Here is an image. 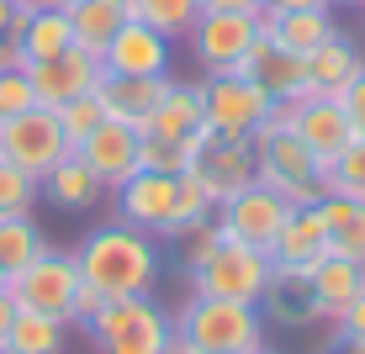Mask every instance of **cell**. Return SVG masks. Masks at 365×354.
Listing matches in <instances>:
<instances>
[{
	"label": "cell",
	"instance_id": "cell-1",
	"mask_svg": "<svg viewBox=\"0 0 365 354\" xmlns=\"http://www.w3.org/2000/svg\"><path fill=\"white\" fill-rule=\"evenodd\" d=\"M74 259H80V281H91L111 301L117 296H154V286H159L154 233H143L133 222H106L96 233H85Z\"/></svg>",
	"mask_w": 365,
	"mask_h": 354
},
{
	"label": "cell",
	"instance_id": "cell-2",
	"mask_svg": "<svg viewBox=\"0 0 365 354\" xmlns=\"http://www.w3.org/2000/svg\"><path fill=\"white\" fill-rule=\"evenodd\" d=\"M175 338H185L191 354H244L265 344V312L255 301H228V296H196L175 318Z\"/></svg>",
	"mask_w": 365,
	"mask_h": 354
},
{
	"label": "cell",
	"instance_id": "cell-3",
	"mask_svg": "<svg viewBox=\"0 0 365 354\" xmlns=\"http://www.w3.org/2000/svg\"><path fill=\"white\" fill-rule=\"evenodd\" d=\"M323 170H329V164L312 154L292 127L270 132V137H255V180L270 185L275 196H286L292 207H318V201L329 196Z\"/></svg>",
	"mask_w": 365,
	"mask_h": 354
},
{
	"label": "cell",
	"instance_id": "cell-4",
	"mask_svg": "<svg viewBox=\"0 0 365 354\" xmlns=\"http://www.w3.org/2000/svg\"><path fill=\"white\" fill-rule=\"evenodd\" d=\"M91 338L101 344V354H170L175 323L170 312H159L154 296H117L91 323Z\"/></svg>",
	"mask_w": 365,
	"mask_h": 354
},
{
	"label": "cell",
	"instance_id": "cell-5",
	"mask_svg": "<svg viewBox=\"0 0 365 354\" xmlns=\"http://www.w3.org/2000/svg\"><path fill=\"white\" fill-rule=\"evenodd\" d=\"M191 286L201 291V296H228V301H255V307H259L265 291L275 286V270H270V254L222 238L217 254L201 259L191 270Z\"/></svg>",
	"mask_w": 365,
	"mask_h": 354
},
{
	"label": "cell",
	"instance_id": "cell-6",
	"mask_svg": "<svg viewBox=\"0 0 365 354\" xmlns=\"http://www.w3.org/2000/svg\"><path fill=\"white\" fill-rule=\"evenodd\" d=\"M64 154H74V148L58 127V111L32 106V111H16V117H0V164H16L32 180H43Z\"/></svg>",
	"mask_w": 365,
	"mask_h": 354
},
{
	"label": "cell",
	"instance_id": "cell-7",
	"mask_svg": "<svg viewBox=\"0 0 365 354\" xmlns=\"http://www.w3.org/2000/svg\"><path fill=\"white\" fill-rule=\"evenodd\" d=\"M292 212H297V207H292L286 196H275L270 185L255 180V185H244L238 196L222 201L212 222L222 227V238H233V244H249V249H259V254H270L275 238H281V227L292 222Z\"/></svg>",
	"mask_w": 365,
	"mask_h": 354
},
{
	"label": "cell",
	"instance_id": "cell-8",
	"mask_svg": "<svg viewBox=\"0 0 365 354\" xmlns=\"http://www.w3.org/2000/svg\"><path fill=\"white\" fill-rule=\"evenodd\" d=\"M74 291H80V259L64 249H43L27 270L11 275V301L21 312H48V318H64L74 307Z\"/></svg>",
	"mask_w": 365,
	"mask_h": 354
},
{
	"label": "cell",
	"instance_id": "cell-9",
	"mask_svg": "<svg viewBox=\"0 0 365 354\" xmlns=\"http://www.w3.org/2000/svg\"><path fill=\"white\" fill-rule=\"evenodd\" d=\"M255 37H259L255 11H201L191 27V53L207 74H244Z\"/></svg>",
	"mask_w": 365,
	"mask_h": 354
},
{
	"label": "cell",
	"instance_id": "cell-10",
	"mask_svg": "<svg viewBox=\"0 0 365 354\" xmlns=\"http://www.w3.org/2000/svg\"><path fill=\"white\" fill-rule=\"evenodd\" d=\"M201 100H207V122L217 127V137H255L265 111L275 106L270 90L249 74H207Z\"/></svg>",
	"mask_w": 365,
	"mask_h": 354
},
{
	"label": "cell",
	"instance_id": "cell-11",
	"mask_svg": "<svg viewBox=\"0 0 365 354\" xmlns=\"http://www.w3.org/2000/svg\"><path fill=\"white\" fill-rule=\"evenodd\" d=\"M27 80H32L37 106L58 111V106L74 100V95H91L96 85L106 80V64L74 43V48H64V53H53V58H32V64H27Z\"/></svg>",
	"mask_w": 365,
	"mask_h": 354
},
{
	"label": "cell",
	"instance_id": "cell-12",
	"mask_svg": "<svg viewBox=\"0 0 365 354\" xmlns=\"http://www.w3.org/2000/svg\"><path fill=\"white\" fill-rule=\"evenodd\" d=\"M143 132H148V137H175V143H185V148H191V159H196L201 148L217 137V127L207 122V100H201V85H180V80H170V90H165V100L154 106V117L143 122Z\"/></svg>",
	"mask_w": 365,
	"mask_h": 354
},
{
	"label": "cell",
	"instance_id": "cell-13",
	"mask_svg": "<svg viewBox=\"0 0 365 354\" xmlns=\"http://www.w3.org/2000/svg\"><path fill=\"white\" fill-rule=\"evenodd\" d=\"M74 154H80V159L101 175V185H106V191H117L122 180H133V175L143 170V164H138V154H143V132H138L133 122L106 117L80 148H74Z\"/></svg>",
	"mask_w": 365,
	"mask_h": 354
},
{
	"label": "cell",
	"instance_id": "cell-14",
	"mask_svg": "<svg viewBox=\"0 0 365 354\" xmlns=\"http://www.w3.org/2000/svg\"><path fill=\"white\" fill-rule=\"evenodd\" d=\"M191 175L222 207V201L238 196L244 185H255V143H249V137H212V143L191 159Z\"/></svg>",
	"mask_w": 365,
	"mask_h": 354
},
{
	"label": "cell",
	"instance_id": "cell-15",
	"mask_svg": "<svg viewBox=\"0 0 365 354\" xmlns=\"http://www.w3.org/2000/svg\"><path fill=\"white\" fill-rule=\"evenodd\" d=\"M175 180L180 175H159V170H138L133 180L117 185V217L143 227V233L165 238L170 212H175Z\"/></svg>",
	"mask_w": 365,
	"mask_h": 354
},
{
	"label": "cell",
	"instance_id": "cell-16",
	"mask_svg": "<svg viewBox=\"0 0 365 354\" xmlns=\"http://www.w3.org/2000/svg\"><path fill=\"white\" fill-rule=\"evenodd\" d=\"M292 132H297V137H302V143H307L323 164L339 159V154H344V148L360 137L339 95H307V100H297V122H292Z\"/></svg>",
	"mask_w": 365,
	"mask_h": 354
},
{
	"label": "cell",
	"instance_id": "cell-17",
	"mask_svg": "<svg viewBox=\"0 0 365 354\" xmlns=\"http://www.w3.org/2000/svg\"><path fill=\"white\" fill-rule=\"evenodd\" d=\"M323 254H329V238H323L318 212L297 207L292 222H286L281 238H275V249H270V270H275V281H307Z\"/></svg>",
	"mask_w": 365,
	"mask_h": 354
},
{
	"label": "cell",
	"instance_id": "cell-18",
	"mask_svg": "<svg viewBox=\"0 0 365 354\" xmlns=\"http://www.w3.org/2000/svg\"><path fill=\"white\" fill-rule=\"evenodd\" d=\"M244 74L265 85L270 100H307L312 95L307 90V64H302L297 53H286L270 32L255 37V48H249V58H244Z\"/></svg>",
	"mask_w": 365,
	"mask_h": 354
},
{
	"label": "cell",
	"instance_id": "cell-19",
	"mask_svg": "<svg viewBox=\"0 0 365 354\" xmlns=\"http://www.w3.org/2000/svg\"><path fill=\"white\" fill-rule=\"evenodd\" d=\"M165 90H170V74H106V80L96 85V95L106 100V117L133 122L138 132L154 117V106L165 100Z\"/></svg>",
	"mask_w": 365,
	"mask_h": 354
},
{
	"label": "cell",
	"instance_id": "cell-20",
	"mask_svg": "<svg viewBox=\"0 0 365 354\" xmlns=\"http://www.w3.org/2000/svg\"><path fill=\"white\" fill-rule=\"evenodd\" d=\"M101 64H106V74H165L170 69V37L154 32L148 21H128L111 37V48L101 53Z\"/></svg>",
	"mask_w": 365,
	"mask_h": 354
},
{
	"label": "cell",
	"instance_id": "cell-21",
	"mask_svg": "<svg viewBox=\"0 0 365 354\" xmlns=\"http://www.w3.org/2000/svg\"><path fill=\"white\" fill-rule=\"evenodd\" d=\"M11 37L21 43V53L32 58H53L64 53V48H74V21L64 6H37V11H16L11 16Z\"/></svg>",
	"mask_w": 365,
	"mask_h": 354
},
{
	"label": "cell",
	"instance_id": "cell-22",
	"mask_svg": "<svg viewBox=\"0 0 365 354\" xmlns=\"http://www.w3.org/2000/svg\"><path fill=\"white\" fill-rule=\"evenodd\" d=\"M307 291H312V301H318L323 318L339 323V312L365 291V264L360 259H344V254H323L318 270L307 275Z\"/></svg>",
	"mask_w": 365,
	"mask_h": 354
},
{
	"label": "cell",
	"instance_id": "cell-23",
	"mask_svg": "<svg viewBox=\"0 0 365 354\" xmlns=\"http://www.w3.org/2000/svg\"><path fill=\"white\" fill-rule=\"evenodd\" d=\"M37 185H43V196L53 201L58 212H91L96 201L106 196L101 175H96V170H91V164H85L80 154H64V159L53 164V170L43 175V180H37Z\"/></svg>",
	"mask_w": 365,
	"mask_h": 354
},
{
	"label": "cell",
	"instance_id": "cell-24",
	"mask_svg": "<svg viewBox=\"0 0 365 354\" xmlns=\"http://www.w3.org/2000/svg\"><path fill=\"white\" fill-rule=\"evenodd\" d=\"M302 64H307V90H312V95H339V90L360 74L365 58H360V48L349 43L344 32H334L329 43H318Z\"/></svg>",
	"mask_w": 365,
	"mask_h": 354
},
{
	"label": "cell",
	"instance_id": "cell-25",
	"mask_svg": "<svg viewBox=\"0 0 365 354\" xmlns=\"http://www.w3.org/2000/svg\"><path fill=\"white\" fill-rule=\"evenodd\" d=\"M69 11V21H74V43L85 48V53H106L111 48V37H117L122 27L133 21V11H128V0H74Z\"/></svg>",
	"mask_w": 365,
	"mask_h": 354
},
{
	"label": "cell",
	"instance_id": "cell-26",
	"mask_svg": "<svg viewBox=\"0 0 365 354\" xmlns=\"http://www.w3.org/2000/svg\"><path fill=\"white\" fill-rule=\"evenodd\" d=\"M312 212H318V222H323L329 254H344V259H360L365 264V207H360V201L323 196Z\"/></svg>",
	"mask_w": 365,
	"mask_h": 354
},
{
	"label": "cell",
	"instance_id": "cell-27",
	"mask_svg": "<svg viewBox=\"0 0 365 354\" xmlns=\"http://www.w3.org/2000/svg\"><path fill=\"white\" fill-rule=\"evenodd\" d=\"M6 354H64V318H48V312H21L11 318Z\"/></svg>",
	"mask_w": 365,
	"mask_h": 354
},
{
	"label": "cell",
	"instance_id": "cell-28",
	"mask_svg": "<svg viewBox=\"0 0 365 354\" xmlns=\"http://www.w3.org/2000/svg\"><path fill=\"white\" fill-rule=\"evenodd\" d=\"M339 27H334V16H329V6H318V11H281V21L270 27V37L286 48V53H297V58H307L318 43H329Z\"/></svg>",
	"mask_w": 365,
	"mask_h": 354
},
{
	"label": "cell",
	"instance_id": "cell-29",
	"mask_svg": "<svg viewBox=\"0 0 365 354\" xmlns=\"http://www.w3.org/2000/svg\"><path fill=\"white\" fill-rule=\"evenodd\" d=\"M212 217H217V201L207 196V185H201L191 170H185L180 180H175V212H170L165 238H191L196 227H207Z\"/></svg>",
	"mask_w": 365,
	"mask_h": 354
},
{
	"label": "cell",
	"instance_id": "cell-30",
	"mask_svg": "<svg viewBox=\"0 0 365 354\" xmlns=\"http://www.w3.org/2000/svg\"><path fill=\"white\" fill-rule=\"evenodd\" d=\"M133 21H148L154 32H165L170 43H180V37H191L196 16H201V0H128Z\"/></svg>",
	"mask_w": 365,
	"mask_h": 354
},
{
	"label": "cell",
	"instance_id": "cell-31",
	"mask_svg": "<svg viewBox=\"0 0 365 354\" xmlns=\"http://www.w3.org/2000/svg\"><path fill=\"white\" fill-rule=\"evenodd\" d=\"M43 227H37L32 217H0V264H6L11 275L27 270V264L43 254Z\"/></svg>",
	"mask_w": 365,
	"mask_h": 354
},
{
	"label": "cell",
	"instance_id": "cell-32",
	"mask_svg": "<svg viewBox=\"0 0 365 354\" xmlns=\"http://www.w3.org/2000/svg\"><path fill=\"white\" fill-rule=\"evenodd\" d=\"M323 185H329V196H344V201H360L365 207V137H355L339 159H329Z\"/></svg>",
	"mask_w": 365,
	"mask_h": 354
},
{
	"label": "cell",
	"instance_id": "cell-33",
	"mask_svg": "<svg viewBox=\"0 0 365 354\" xmlns=\"http://www.w3.org/2000/svg\"><path fill=\"white\" fill-rule=\"evenodd\" d=\"M101 122H106V100H101L96 90H91V95H74V100H64V106H58V127H64L69 148H80L85 137L101 127Z\"/></svg>",
	"mask_w": 365,
	"mask_h": 354
},
{
	"label": "cell",
	"instance_id": "cell-34",
	"mask_svg": "<svg viewBox=\"0 0 365 354\" xmlns=\"http://www.w3.org/2000/svg\"><path fill=\"white\" fill-rule=\"evenodd\" d=\"M37 196H43V185H37L27 170L0 164V217H32Z\"/></svg>",
	"mask_w": 365,
	"mask_h": 354
},
{
	"label": "cell",
	"instance_id": "cell-35",
	"mask_svg": "<svg viewBox=\"0 0 365 354\" xmlns=\"http://www.w3.org/2000/svg\"><path fill=\"white\" fill-rule=\"evenodd\" d=\"M143 170H159V175H185L191 170V148L175 143V137H148L143 132V154H138Z\"/></svg>",
	"mask_w": 365,
	"mask_h": 354
},
{
	"label": "cell",
	"instance_id": "cell-36",
	"mask_svg": "<svg viewBox=\"0 0 365 354\" xmlns=\"http://www.w3.org/2000/svg\"><path fill=\"white\" fill-rule=\"evenodd\" d=\"M37 95H32V80L27 69H0V117H16V111H32Z\"/></svg>",
	"mask_w": 365,
	"mask_h": 354
},
{
	"label": "cell",
	"instance_id": "cell-37",
	"mask_svg": "<svg viewBox=\"0 0 365 354\" xmlns=\"http://www.w3.org/2000/svg\"><path fill=\"white\" fill-rule=\"evenodd\" d=\"M222 249V227L217 222H207V227H196L191 238H185V270H196L201 259H212Z\"/></svg>",
	"mask_w": 365,
	"mask_h": 354
},
{
	"label": "cell",
	"instance_id": "cell-38",
	"mask_svg": "<svg viewBox=\"0 0 365 354\" xmlns=\"http://www.w3.org/2000/svg\"><path fill=\"white\" fill-rule=\"evenodd\" d=\"M111 296H101V291L91 281H80V291H74V307H69V323H80V328H91L101 318V307H106Z\"/></svg>",
	"mask_w": 365,
	"mask_h": 354
},
{
	"label": "cell",
	"instance_id": "cell-39",
	"mask_svg": "<svg viewBox=\"0 0 365 354\" xmlns=\"http://www.w3.org/2000/svg\"><path fill=\"white\" fill-rule=\"evenodd\" d=\"M339 100H344V111H349V122H355V132L365 137V64H360V74L339 90Z\"/></svg>",
	"mask_w": 365,
	"mask_h": 354
},
{
	"label": "cell",
	"instance_id": "cell-40",
	"mask_svg": "<svg viewBox=\"0 0 365 354\" xmlns=\"http://www.w3.org/2000/svg\"><path fill=\"white\" fill-rule=\"evenodd\" d=\"M339 333H349V338H365V291H360V296L355 301H349V307L344 312H339Z\"/></svg>",
	"mask_w": 365,
	"mask_h": 354
},
{
	"label": "cell",
	"instance_id": "cell-41",
	"mask_svg": "<svg viewBox=\"0 0 365 354\" xmlns=\"http://www.w3.org/2000/svg\"><path fill=\"white\" fill-rule=\"evenodd\" d=\"M0 69H27V53L16 37H0Z\"/></svg>",
	"mask_w": 365,
	"mask_h": 354
},
{
	"label": "cell",
	"instance_id": "cell-42",
	"mask_svg": "<svg viewBox=\"0 0 365 354\" xmlns=\"http://www.w3.org/2000/svg\"><path fill=\"white\" fill-rule=\"evenodd\" d=\"M318 354H365V338H349V333H334V349H318Z\"/></svg>",
	"mask_w": 365,
	"mask_h": 354
},
{
	"label": "cell",
	"instance_id": "cell-43",
	"mask_svg": "<svg viewBox=\"0 0 365 354\" xmlns=\"http://www.w3.org/2000/svg\"><path fill=\"white\" fill-rule=\"evenodd\" d=\"M259 0H201V11H255Z\"/></svg>",
	"mask_w": 365,
	"mask_h": 354
},
{
	"label": "cell",
	"instance_id": "cell-44",
	"mask_svg": "<svg viewBox=\"0 0 365 354\" xmlns=\"http://www.w3.org/2000/svg\"><path fill=\"white\" fill-rule=\"evenodd\" d=\"M11 318H16V301L0 296V344H6V333H11Z\"/></svg>",
	"mask_w": 365,
	"mask_h": 354
},
{
	"label": "cell",
	"instance_id": "cell-45",
	"mask_svg": "<svg viewBox=\"0 0 365 354\" xmlns=\"http://www.w3.org/2000/svg\"><path fill=\"white\" fill-rule=\"evenodd\" d=\"M11 16H16V0H0V37H11Z\"/></svg>",
	"mask_w": 365,
	"mask_h": 354
},
{
	"label": "cell",
	"instance_id": "cell-46",
	"mask_svg": "<svg viewBox=\"0 0 365 354\" xmlns=\"http://www.w3.org/2000/svg\"><path fill=\"white\" fill-rule=\"evenodd\" d=\"M318 6H329V0H281V11H318Z\"/></svg>",
	"mask_w": 365,
	"mask_h": 354
},
{
	"label": "cell",
	"instance_id": "cell-47",
	"mask_svg": "<svg viewBox=\"0 0 365 354\" xmlns=\"http://www.w3.org/2000/svg\"><path fill=\"white\" fill-rule=\"evenodd\" d=\"M0 296H11V270L0 264Z\"/></svg>",
	"mask_w": 365,
	"mask_h": 354
},
{
	"label": "cell",
	"instance_id": "cell-48",
	"mask_svg": "<svg viewBox=\"0 0 365 354\" xmlns=\"http://www.w3.org/2000/svg\"><path fill=\"white\" fill-rule=\"evenodd\" d=\"M37 6H53V0H16V11H37Z\"/></svg>",
	"mask_w": 365,
	"mask_h": 354
},
{
	"label": "cell",
	"instance_id": "cell-49",
	"mask_svg": "<svg viewBox=\"0 0 365 354\" xmlns=\"http://www.w3.org/2000/svg\"><path fill=\"white\" fill-rule=\"evenodd\" d=\"M329 6H355V11H365V0H329Z\"/></svg>",
	"mask_w": 365,
	"mask_h": 354
},
{
	"label": "cell",
	"instance_id": "cell-50",
	"mask_svg": "<svg viewBox=\"0 0 365 354\" xmlns=\"http://www.w3.org/2000/svg\"><path fill=\"white\" fill-rule=\"evenodd\" d=\"M244 354H270V349H265V344H259V349H244Z\"/></svg>",
	"mask_w": 365,
	"mask_h": 354
},
{
	"label": "cell",
	"instance_id": "cell-51",
	"mask_svg": "<svg viewBox=\"0 0 365 354\" xmlns=\"http://www.w3.org/2000/svg\"><path fill=\"white\" fill-rule=\"evenodd\" d=\"M53 6H74V0H53Z\"/></svg>",
	"mask_w": 365,
	"mask_h": 354
},
{
	"label": "cell",
	"instance_id": "cell-52",
	"mask_svg": "<svg viewBox=\"0 0 365 354\" xmlns=\"http://www.w3.org/2000/svg\"><path fill=\"white\" fill-rule=\"evenodd\" d=\"M265 6H281V0H265Z\"/></svg>",
	"mask_w": 365,
	"mask_h": 354
},
{
	"label": "cell",
	"instance_id": "cell-53",
	"mask_svg": "<svg viewBox=\"0 0 365 354\" xmlns=\"http://www.w3.org/2000/svg\"><path fill=\"white\" fill-rule=\"evenodd\" d=\"M0 354H6V349H0Z\"/></svg>",
	"mask_w": 365,
	"mask_h": 354
}]
</instances>
